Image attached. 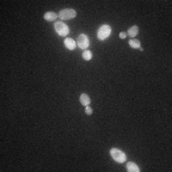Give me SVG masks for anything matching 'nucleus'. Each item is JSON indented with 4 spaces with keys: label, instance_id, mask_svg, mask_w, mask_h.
Listing matches in <instances>:
<instances>
[{
    "label": "nucleus",
    "instance_id": "obj_1",
    "mask_svg": "<svg viewBox=\"0 0 172 172\" xmlns=\"http://www.w3.org/2000/svg\"><path fill=\"white\" fill-rule=\"evenodd\" d=\"M110 155H111L112 159L119 164H122L126 161L125 153L122 152V150H119L118 148H115V147L111 148L110 149Z\"/></svg>",
    "mask_w": 172,
    "mask_h": 172
},
{
    "label": "nucleus",
    "instance_id": "obj_2",
    "mask_svg": "<svg viewBox=\"0 0 172 172\" xmlns=\"http://www.w3.org/2000/svg\"><path fill=\"white\" fill-rule=\"evenodd\" d=\"M112 32V29L109 25L107 24H103L101 25L100 28L98 30V33H97V36L98 38L100 40H105L107 38H109V35H111Z\"/></svg>",
    "mask_w": 172,
    "mask_h": 172
},
{
    "label": "nucleus",
    "instance_id": "obj_3",
    "mask_svg": "<svg viewBox=\"0 0 172 172\" xmlns=\"http://www.w3.org/2000/svg\"><path fill=\"white\" fill-rule=\"evenodd\" d=\"M59 17L62 20H69L73 19L77 17V12L74 9H63L59 13Z\"/></svg>",
    "mask_w": 172,
    "mask_h": 172
},
{
    "label": "nucleus",
    "instance_id": "obj_4",
    "mask_svg": "<svg viewBox=\"0 0 172 172\" xmlns=\"http://www.w3.org/2000/svg\"><path fill=\"white\" fill-rule=\"evenodd\" d=\"M55 30L57 33V35L60 36H66L69 34V28L65 23L59 21L55 23Z\"/></svg>",
    "mask_w": 172,
    "mask_h": 172
},
{
    "label": "nucleus",
    "instance_id": "obj_5",
    "mask_svg": "<svg viewBox=\"0 0 172 172\" xmlns=\"http://www.w3.org/2000/svg\"><path fill=\"white\" fill-rule=\"evenodd\" d=\"M77 45L80 49L82 50H86V48H88L90 45V41L88 36L84 34H80L79 36H77Z\"/></svg>",
    "mask_w": 172,
    "mask_h": 172
},
{
    "label": "nucleus",
    "instance_id": "obj_6",
    "mask_svg": "<svg viewBox=\"0 0 172 172\" xmlns=\"http://www.w3.org/2000/svg\"><path fill=\"white\" fill-rule=\"evenodd\" d=\"M64 45L65 47L68 50H75L76 49V47H77V43H76V41L74 39H72V38H66L64 39Z\"/></svg>",
    "mask_w": 172,
    "mask_h": 172
},
{
    "label": "nucleus",
    "instance_id": "obj_7",
    "mask_svg": "<svg viewBox=\"0 0 172 172\" xmlns=\"http://www.w3.org/2000/svg\"><path fill=\"white\" fill-rule=\"evenodd\" d=\"M59 17V15H57L56 13L54 12H47L45 13L44 14V19L47 20V21H49V22H53L55 21V20Z\"/></svg>",
    "mask_w": 172,
    "mask_h": 172
},
{
    "label": "nucleus",
    "instance_id": "obj_8",
    "mask_svg": "<svg viewBox=\"0 0 172 172\" xmlns=\"http://www.w3.org/2000/svg\"><path fill=\"white\" fill-rule=\"evenodd\" d=\"M80 103L82 104V105H84V106L89 105L90 102H91L90 97L88 96L87 94L82 93L81 95H80Z\"/></svg>",
    "mask_w": 172,
    "mask_h": 172
},
{
    "label": "nucleus",
    "instance_id": "obj_9",
    "mask_svg": "<svg viewBox=\"0 0 172 172\" xmlns=\"http://www.w3.org/2000/svg\"><path fill=\"white\" fill-rule=\"evenodd\" d=\"M126 169L128 172H140V171L139 166L135 163H133V161H129V163H127Z\"/></svg>",
    "mask_w": 172,
    "mask_h": 172
},
{
    "label": "nucleus",
    "instance_id": "obj_10",
    "mask_svg": "<svg viewBox=\"0 0 172 172\" xmlns=\"http://www.w3.org/2000/svg\"><path fill=\"white\" fill-rule=\"evenodd\" d=\"M127 35L130 36V38H135L137 35H138V33H139V27L137 25H134V26H132V27H130L129 29H128V31H127Z\"/></svg>",
    "mask_w": 172,
    "mask_h": 172
},
{
    "label": "nucleus",
    "instance_id": "obj_11",
    "mask_svg": "<svg viewBox=\"0 0 172 172\" xmlns=\"http://www.w3.org/2000/svg\"><path fill=\"white\" fill-rule=\"evenodd\" d=\"M129 45L133 49H140V42L138 39H132L131 38L129 40Z\"/></svg>",
    "mask_w": 172,
    "mask_h": 172
},
{
    "label": "nucleus",
    "instance_id": "obj_12",
    "mask_svg": "<svg viewBox=\"0 0 172 172\" xmlns=\"http://www.w3.org/2000/svg\"><path fill=\"white\" fill-rule=\"evenodd\" d=\"M92 52L89 51V50H84L83 51V53H82V57H83V59L88 61V60H91L92 59Z\"/></svg>",
    "mask_w": 172,
    "mask_h": 172
},
{
    "label": "nucleus",
    "instance_id": "obj_13",
    "mask_svg": "<svg viewBox=\"0 0 172 172\" xmlns=\"http://www.w3.org/2000/svg\"><path fill=\"white\" fill-rule=\"evenodd\" d=\"M85 113H86V115H88V116H91L93 114V109L89 105L85 106Z\"/></svg>",
    "mask_w": 172,
    "mask_h": 172
},
{
    "label": "nucleus",
    "instance_id": "obj_14",
    "mask_svg": "<svg viewBox=\"0 0 172 172\" xmlns=\"http://www.w3.org/2000/svg\"><path fill=\"white\" fill-rule=\"evenodd\" d=\"M126 35H127V34L125 32H121V33H119V38L124 39L126 38Z\"/></svg>",
    "mask_w": 172,
    "mask_h": 172
}]
</instances>
